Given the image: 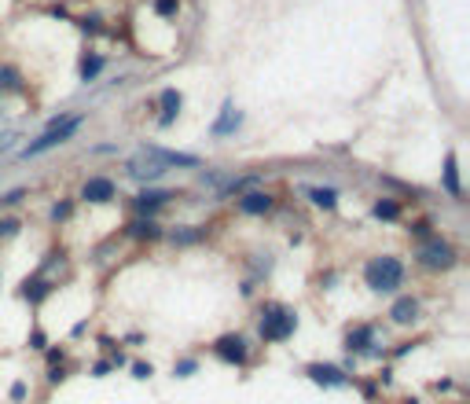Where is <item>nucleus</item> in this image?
<instances>
[{"mask_svg": "<svg viewBox=\"0 0 470 404\" xmlns=\"http://www.w3.org/2000/svg\"><path fill=\"white\" fill-rule=\"evenodd\" d=\"M364 280H368L371 290L390 294V290H397V287L404 283V265H400L397 258H390V253H382V258H371V261H368Z\"/></svg>", "mask_w": 470, "mask_h": 404, "instance_id": "nucleus-1", "label": "nucleus"}, {"mask_svg": "<svg viewBox=\"0 0 470 404\" xmlns=\"http://www.w3.org/2000/svg\"><path fill=\"white\" fill-rule=\"evenodd\" d=\"M297 327V316L287 309V305H265L261 320H258V334L265 342H287Z\"/></svg>", "mask_w": 470, "mask_h": 404, "instance_id": "nucleus-2", "label": "nucleus"}, {"mask_svg": "<svg viewBox=\"0 0 470 404\" xmlns=\"http://www.w3.org/2000/svg\"><path fill=\"white\" fill-rule=\"evenodd\" d=\"M84 118L81 114H70V118H59V121H52L48 125V133L45 136H37L26 151H23V158H33V155H40V151H52L55 143H67L74 133H77V125H81Z\"/></svg>", "mask_w": 470, "mask_h": 404, "instance_id": "nucleus-3", "label": "nucleus"}, {"mask_svg": "<svg viewBox=\"0 0 470 404\" xmlns=\"http://www.w3.org/2000/svg\"><path fill=\"white\" fill-rule=\"evenodd\" d=\"M213 353H217L224 364H246V356H250L243 334H221L217 342H213Z\"/></svg>", "mask_w": 470, "mask_h": 404, "instance_id": "nucleus-4", "label": "nucleus"}, {"mask_svg": "<svg viewBox=\"0 0 470 404\" xmlns=\"http://www.w3.org/2000/svg\"><path fill=\"white\" fill-rule=\"evenodd\" d=\"M419 261H422L426 268L441 272V268H452V265H456V250L437 239V243H426V246L419 250Z\"/></svg>", "mask_w": 470, "mask_h": 404, "instance_id": "nucleus-5", "label": "nucleus"}, {"mask_svg": "<svg viewBox=\"0 0 470 404\" xmlns=\"http://www.w3.org/2000/svg\"><path fill=\"white\" fill-rule=\"evenodd\" d=\"M118 195V187H114V180H106V177H89L81 184V199L84 202H111Z\"/></svg>", "mask_w": 470, "mask_h": 404, "instance_id": "nucleus-6", "label": "nucleus"}, {"mask_svg": "<svg viewBox=\"0 0 470 404\" xmlns=\"http://www.w3.org/2000/svg\"><path fill=\"white\" fill-rule=\"evenodd\" d=\"M309 378L316 382V386H346V371H338L331 364H309Z\"/></svg>", "mask_w": 470, "mask_h": 404, "instance_id": "nucleus-7", "label": "nucleus"}, {"mask_svg": "<svg viewBox=\"0 0 470 404\" xmlns=\"http://www.w3.org/2000/svg\"><path fill=\"white\" fill-rule=\"evenodd\" d=\"M268 209H272V199L265 191H250V195L239 199V214H246V217H265Z\"/></svg>", "mask_w": 470, "mask_h": 404, "instance_id": "nucleus-8", "label": "nucleus"}, {"mask_svg": "<svg viewBox=\"0 0 470 404\" xmlns=\"http://www.w3.org/2000/svg\"><path fill=\"white\" fill-rule=\"evenodd\" d=\"M129 173L140 177V180H155V177L165 173V162H151V158L136 155V158H129Z\"/></svg>", "mask_w": 470, "mask_h": 404, "instance_id": "nucleus-9", "label": "nucleus"}, {"mask_svg": "<svg viewBox=\"0 0 470 404\" xmlns=\"http://www.w3.org/2000/svg\"><path fill=\"white\" fill-rule=\"evenodd\" d=\"M390 316H393V324H404V327H408V324L419 320V302H415V297H400V302L390 309Z\"/></svg>", "mask_w": 470, "mask_h": 404, "instance_id": "nucleus-10", "label": "nucleus"}, {"mask_svg": "<svg viewBox=\"0 0 470 404\" xmlns=\"http://www.w3.org/2000/svg\"><path fill=\"white\" fill-rule=\"evenodd\" d=\"M165 202H169V195H158V191H143V195L136 199V209H140V214H147V217H155V209L165 206Z\"/></svg>", "mask_w": 470, "mask_h": 404, "instance_id": "nucleus-11", "label": "nucleus"}, {"mask_svg": "<svg viewBox=\"0 0 470 404\" xmlns=\"http://www.w3.org/2000/svg\"><path fill=\"white\" fill-rule=\"evenodd\" d=\"M371 334H375L371 327H356V331H349L346 346H349V349H371V353H375V338H371Z\"/></svg>", "mask_w": 470, "mask_h": 404, "instance_id": "nucleus-12", "label": "nucleus"}, {"mask_svg": "<svg viewBox=\"0 0 470 404\" xmlns=\"http://www.w3.org/2000/svg\"><path fill=\"white\" fill-rule=\"evenodd\" d=\"M180 114V92H165L162 96V118H158V125H169Z\"/></svg>", "mask_w": 470, "mask_h": 404, "instance_id": "nucleus-13", "label": "nucleus"}, {"mask_svg": "<svg viewBox=\"0 0 470 404\" xmlns=\"http://www.w3.org/2000/svg\"><path fill=\"white\" fill-rule=\"evenodd\" d=\"M444 191H448V195H459V173H456V158L452 155H448L444 158Z\"/></svg>", "mask_w": 470, "mask_h": 404, "instance_id": "nucleus-14", "label": "nucleus"}, {"mask_svg": "<svg viewBox=\"0 0 470 404\" xmlns=\"http://www.w3.org/2000/svg\"><path fill=\"white\" fill-rule=\"evenodd\" d=\"M309 199L316 202V206H324V209H334L338 206V195L331 187H309Z\"/></svg>", "mask_w": 470, "mask_h": 404, "instance_id": "nucleus-15", "label": "nucleus"}, {"mask_svg": "<svg viewBox=\"0 0 470 404\" xmlns=\"http://www.w3.org/2000/svg\"><path fill=\"white\" fill-rule=\"evenodd\" d=\"M231 125H239V114L231 111V103H224V114H221V121H217V136H224V133H231Z\"/></svg>", "mask_w": 470, "mask_h": 404, "instance_id": "nucleus-16", "label": "nucleus"}, {"mask_svg": "<svg viewBox=\"0 0 470 404\" xmlns=\"http://www.w3.org/2000/svg\"><path fill=\"white\" fill-rule=\"evenodd\" d=\"M23 294L30 297V302H40V297L48 294V283H45V280H26V283H23Z\"/></svg>", "mask_w": 470, "mask_h": 404, "instance_id": "nucleus-17", "label": "nucleus"}, {"mask_svg": "<svg viewBox=\"0 0 470 404\" xmlns=\"http://www.w3.org/2000/svg\"><path fill=\"white\" fill-rule=\"evenodd\" d=\"M99 67H103V59H99V55H84V62H81V77H84V81H92V77L99 74Z\"/></svg>", "mask_w": 470, "mask_h": 404, "instance_id": "nucleus-18", "label": "nucleus"}, {"mask_svg": "<svg viewBox=\"0 0 470 404\" xmlns=\"http://www.w3.org/2000/svg\"><path fill=\"white\" fill-rule=\"evenodd\" d=\"M397 214H400V206H397V202H390V199L375 206V217H378V221H397Z\"/></svg>", "mask_w": 470, "mask_h": 404, "instance_id": "nucleus-19", "label": "nucleus"}, {"mask_svg": "<svg viewBox=\"0 0 470 404\" xmlns=\"http://www.w3.org/2000/svg\"><path fill=\"white\" fill-rule=\"evenodd\" d=\"M155 11L169 18V15H177V11H180V0H155Z\"/></svg>", "mask_w": 470, "mask_h": 404, "instance_id": "nucleus-20", "label": "nucleus"}, {"mask_svg": "<svg viewBox=\"0 0 470 404\" xmlns=\"http://www.w3.org/2000/svg\"><path fill=\"white\" fill-rule=\"evenodd\" d=\"M0 84H4V89H18V77L11 74V67H4V70H0Z\"/></svg>", "mask_w": 470, "mask_h": 404, "instance_id": "nucleus-21", "label": "nucleus"}, {"mask_svg": "<svg viewBox=\"0 0 470 404\" xmlns=\"http://www.w3.org/2000/svg\"><path fill=\"white\" fill-rule=\"evenodd\" d=\"M52 217H55V221H67V217H70V202H59V206L52 209Z\"/></svg>", "mask_w": 470, "mask_h": 404, "instance_id": "nucleus-22", "label": "nucleus"}, {"mask_svg": "<svg viewBox=\"0 0 470 404\" xmlns=\"http://www.w3.org/2000/svg\"><path fill=\"white\" fill-rule=\"evenodd\" d=\"M15 231H18V224L15 221H4V224H0V239H11Z\"/></svg>", "mask_w": 470, "mask_h": 404, "instance_id": "nucleus-23", "label": "nucleus"}, {"mask_svg": "<svg viewBox=\"0 0 470 404\" xmlns=\"http://www.w3.org/2000/svg\"><path fill=\"white\" fill-rule=\"evenodd\" d=\"M136 236H158V228L147 221V224H136Z\"/></svg>", "mask_w": 470, "mask_h": 404, "instance_id": "nucleus-24", "label": "nucleus"}, {"mask_svg": "<svg viewBox=\"0 0 470 404\" xmlns=\"http://www.w3.org/2000/svg\"><path fill=\"white\" fill-rule=\"evenodd\" d=\"M133 375H136V378H143V375H151V364H136V368H133Z\"/></svg>", "mask_w": 470, "mask_h": 404, "instance_id": "nucleus-25", "label": "nucleus"}, {"mask_svg": "<svg viewBox=\"0 0 470 404\" xmlns=\"http://www.w3.org/2000/svg\"><path fill=\"white\" fill-rule=\"evenodd\" d=\"M11 397H15V400H23V397H26V386H23V382H15V390H11Z\"/></svg>", "mask_w": 470, "mask_h": 404, "instance_id": "nucleus-26", "label": "nucleus"}, {"mask_svg": "<svg viewBox=\"0 0 470 404\" xmlns=\"http://www.w3.org/2000/svg\"><path fill=\"white\" fill-rule=\"evenodd\" d=\"M177 371H180V375H191V371H195V360H184V364H180Z\"/></svg>", "mask_w": 470, "mask_h": 404, "instance_id": "nucleus-27", "label": "nucleus"}]
</instances>
